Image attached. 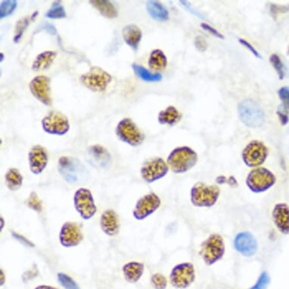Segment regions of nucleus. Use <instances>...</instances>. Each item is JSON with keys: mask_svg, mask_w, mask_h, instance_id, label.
<instances>
[{"mask_svg": "<svg viewBox=\"0 0 289 289\" xmlns=\"http://www.w3.org/2000/svg\"><path fill=\"white\" fill-rule=\"evenodd\" d=\"M1 223H2V225H1V229H0V230H1V231H2L3 228H4V218H1Z\"/></svg>", "mask_w": 289, "mask_h": 289, "instance_id": "49", "label": "nucleus"}, {"mask_svg": "<svg viewBox=\"0 0 289 289\" xmlns=\"http://www.w3.org/2000/svg\"><path fill=\"white\" fill-rule=\"evenodd\" d=\"M50 81L46 76H37L31 80L29 86L33 95L46 106L52 105Z\"/></svg>", "mask_w": 289, "mask_h": 289, "instance_id": "16", "label": "nucleus"}, {"mask_svg": "<svg viewBox=\"0 0 289 289\" xmlns=\"http://www.w3.org/2000/svg\"><path fill=\"white\" fill-rule=\"evenodd\" d=\"M182 118L180 112L174 106H168L160 112L158 122L162 125L173 126L177 124Z\"/></svg>", "mask_w": 289, "mask_h": 289, "instance_id": "25", "label": "nucleus"}, {"mask_svg": "<svg viewBox=\"0 0 289 289\" xmlns=\"http://www.w3.org/2000/svg\"><path fill=\"white\" fill-rule=\"evenodd\" d=\"M89 4L98 10L99 13L107 18V19H115L118 16V11L115 6L110 2L106 0H94L90 1Z\"/></svg>", "mask_w": 289, "mask_h": 289, "instance_id": "27", "label": "nucleus"}, {"mask_svg": "<svg viewBox=\"0 0 289 289\" xmlns=\"http://www.w3.org/2000/svg\"><path fill=\"white\" fill-rule=\"evenodd\" d=\"M112 79V76L101 67H92L89 71L80 77V82L90 90L103 92L106 90Z\"/></svg>", "mask_w": 289, "mask_h": 289, "instance_id": "12", "label": "nucleus"}, {"mask_svg": "<svg viewBox=\"0 0 289 289\" xmlns=\"http://www.w3.org/2000/svg\"><path fill=\"white\" fill-rule=\"evenodd\" d=\"M220 196L221 189L219 187L199 182L191 187L190 201L191 205L196 208H209L217 204Z\"/></svg>", "mask_w": 289, "mask_h": 289, "instance_id": "3", "label": "nucleus"}, {"mask_svg": "<svg viewBox=\"0 0 289 289\" xmlns=\"http://www.w3.org/2000/svg\"><path fill=\"white\" fill-rule=\"evenodd\" d=\"M199 161L196 151L188 146L175 148L169 154L167 163L169 169L176 174H182L195 167Z\"/></svg>", "mask_w": 289, "mask_h": 289, "instance_id": "1", "label": "nucleus"}, {"mask_svg": "<svg viewBox=\"0 0 289 289\" xmlns=\"http://www.w3.org/2000/svg\"><path fill=\"white\" fill-rule=\"evenodd\" d=\"M272 221L281 234H289V206L287 204L278 203L272 211Z\"/></svg>", "mask_w": 289, "mask_h": 289, "instance_id": "20", "label": "nucleus"}, {"mask_svg": "<svg viewBox=\"0 0 289 289\" xmlns=\"http://www.w3.org/2000/svg\"><path fill=\"white\" fill-rule=\"evenodd\" d=\"M225 253L224 238L219 234H212L202 242L199 254L205 264L212 266L222 260Z\"/></svg>", "mask_w": 289, "mask_h": 289, "instance_id": "4", "label": "nucleus"}, {"mask_svg": "<svg viewBox=\"0 0 289 289\" xmlns=\"http://www.w3.org/2000/svg\"><path fill=\"white\" fill-rule=\"evenodd\" d=\"M116 135L120 140L133 147L140 146L145 140L144 133L130 118H124L118 123Z\"/></svg>", "mask_w": 289, "mask_h": 289, "instance_id": "8", "label": "nucleus"}, {"mask_svg": "<svg viewBox=\"0 0 289 289\" xmlns=\"http://www.w3.org/2000/svg\"><path fill=\"white\" fill-rule=\"evenodd\" d=\"M16 8H17V2L15 0L2 1L0 5V17L1 19L8 17L14 13Z\"/></svg>", "mask_w": 289, "mask_h": 289, "instance_id": "32", "label": "nucleus"}, {"mask_svg": "<svg viewBox=\"0 0 289 289\" xmlns=\"http://www.w3.org/2000/svg\"><path fill=\"white\" fill-rule=\"evenodd\" d=\"M12 234H13V237H14L16 240L19 241V242H21L22 245H25V246L31 247V248H33V247L34 246V245L32 243V242H30L28 239H27L26 238L24 237V236H22V235L19 234V233H15V232H13Z\"/></svg>", "mask_w": 289, "mask_h": 289, "instance_id": "45", "label": "nucleus"}, {"mask_svg": "<svg viewBox=\"0 0 289 289\" xmlns=\"http://www.w3.org/2000/svg\"><path fill=\"white\" fill-rule=\"evenodd\" d=\"M5 281H6L5 274H4L3 269H1V280H0V282H1V286L4 285V283H5Z\"/></svg>", "mask_w": 289, "mask_h": 289, "instance_id": "48", "label": "nucleus"}, {"mask_svg": "<svg viewBox=\"0 0 289 289\" xmlns=\"http://www.w3.org/2000/svg\"><path fill=\"white\" fill-rule=\"evenodd\" d=\"M269 61L276 71L280 80H283L285 76V68L280 57L276 54H272L269 58Z\"/></svg>", "mask_w": 289, "mask_h": 289, "instance_id": "33", "label": "nucleus"}, {"mask_svg": "<svg viewBox=\"0 0 289 289\" xmlns=\"http://www.w3.org/2000/svg\"><path fill=\"white\" fill-rule=\"evenodd\" d=\"M239 43L242 45V46H245L246 49H248L256 58H260V59H262V56L260 55V54L259 53L258 51L251 44V43H248L247 40H244V39H239Z\"/></svg>", "mask_w": 289, "mask_h": 289, "instance_id": "41", "label": "nucleus"}, {"mask_svg": "<svg viewBox=\"0 0 289 289\" xmlns=\"http://www.w3.org/2000/svg\"><path fill=\"white\" fill-rule=\"evenodd\" d=\"M287 109L281 105L277 111V115H278V118H279L280 122L282 125H286L288 123L289 117L288 113H287Z\"/></svg>", "mask_w": 289, "mask_h": 289, "instance_id": "40", "label": "nucleus"}, {"mask_svg": "<svg viewBox=\"0 0 289 289\" xmlns=\"http://www.w3.org/2000/svg\"><path fill=\"white\" fill-rule=\"evenodd\" d=\"M28 205L30 208L34 210L36 212H41L42 211V202L39 199L37 193L32 191L30 195L28 200Z\"/></svg>", "mask_w": 289, "mask_h": 289, "instance_id": "38", "label": "nucleus"}, {"mask_svg": "<svg viewBox=\"0 0 289 289\" xmlns=\"http://www.w3.org/2000/svg\"><path fill=\"white\" fill-rule=\"evenodd\" d=\"M269 155V149L265 144L258 140L251 141L244 148L242 158L244 164L250 168L260 167Z\"/></svg>", "mask_w": 289, "mask_h": 289, "instance_id": "7", "label": "nucleus"}, {"mask_svg": "<svg viewBox=\"0 0 289 289\" xmlns=\"http://www.w3.org/2000/svg\"><path fill=\"white\" fill-rule=\"evenodd\" d=\"M57 277H58V281H59L60 284L64 288L80 289L77 282L67 274L63 273V272H58Z\"/></svg>", "mask_w": 289, "mask_h": 289, "instance_id": "34", "label": "nucleus"}, {"mask_svg": "<svg viewBox=\"0 0 289 289\" xmlns=\"http://www.w3.org/2000/svg\"><path fill=\"white\" fill-rule=\"evenodd\" d=\"M275 182L276 177L273 173L262 167L252 169L245 179V184L248 189L255 194L268 191L275 185Z\"/></svg>", "mask_w": 289, "mask_h": 289, "instance_id": "5", "label": "nucleus"}, {"mask_svg": "<svg viewBox=\"0 0 289 289\" xmlns=\"http://www.w3.org/2000/svg\"><path fill=\"white\" fill-rule=\"evenodd\" d=\"M0 59H1V61H4V53H3V52H1V53H0Z\"/></svg>", "mask_w": 289, "mask_h": 289, "instance_id": "50", "label": "nucleus"}, {"mask_svg": "<svg viewBox=\"0 0 289 289\" xmlns=\"http://www.w3.org/2000/svg\"><path fill=\"white\" fill-rule=\"evenodd\" d=\"M146 10L149 16L158 22H165L169 19V13L167 9L158 1H148Z\"/></svg>", "mask_w": 289, "mask_h": 289, "instance_id": "24", "label": "nucleus"}, {"mask_svg": "<svg viewBox=\"0 0 289 289\" xmlns=\"http://www.w3.org/2000/svg\"><path fill=\"white\" fill-rule=\"evenodd\" d=\"M132 67L136 76L144 81L158 82L162 80V75L159 73H152L139 64H133Z\"/></svg>", "mask_w": 289, "mask_h": 289, "instance_id": "30", "label": "nucleus"}, {"mask_svg": "<svg viewBox=\"0 0 289 289\" xmlns=\"http://www.w3.org/2000/svg\"><path fill=\"white\" fill-rule=\"evenodd\" d=\"M167 65V59L165 54L161 49H155L151 52L149 59V66L153 71H161Z\"/></svg>", "mask_w": 289, "mask_h": 289, "instance_id": "28", "label": "nucleus"}, {"mask_svg": "<svg viewBox=\"0 0 289 289\" xmlns=\"http://www.w3.org/2000/svg\"><path fill=\"white\" fill-rule=\"evenodd\" d=\"M161 205V200L158 195L148 193L141 197L136 202L133 211V218L136 221H144L156 212Z\"/></svg>", "mask_w": 289, "mask_h": 289, "instance_id": "13", "label": "nucleus"}, {"mask_svg": "<svg viewBox=\"0 0 289 289\" xmlns=\"http://www.w3.org/2000/svg\"><path fill=\"white\" fill-rule=\"evenodd\" d=\"M46 16L51 19H64L66 17L65 10L59 2H55L46 13Z\"/></svg>", "mask_w": 289, "mask_h": 289, "instance_id": "31", "label": "nucleus"}, {"mask_svg": "<svg viewBox=\"0 0 289 289\" xmlns=\"http://www.w3.org/2000/svg\"><path fill=\"white\" fill-rule=\"evenodd\" d=\"M239 119L246 127L258 128L265 122V114L263 109L254 100H245L238 106Z\"/></svg>", "mask_w": 289, "mask_h": 289, "instance_id": "6", "label": "nucleus"}, {"mask_svg": "<svg viewBox=\"0 0 289 289\" xmlns=\"http://www.w3.org/2000/svg\"><path fill=\"white\" fill-rule=\"evenodd\" d=\"M287 54H288L289 55V45H288V48H287Z\"/></svg>", "mask_w": 289, "mask_h": 289, "instance_id": "51", "label": "nucleus"}, {"mask_svg": "<svg viewBox=\"0 0 289 289\" xmlns=\"http://www.w3.org/2000/svg\"><path fill=\"white\" fill-rule=\"evenodd\" d=\"M59 242L66 248L78 246L83 239L80 225L75 222H66L63 224L59 232Z\"/></svg>", "mask_w": 289, "mask_h": 289, "instance_id": "15", "label": "nucleus"}, {"mask_svg": "<svg viewBox=\"0 0 289 289\" xmlns=\"http://www.w3.org/2000/svg\"><path fill=\"white\" fill-rule=\"evenodd\" d=\"M122 35L125 43L133 50H137L142 37V31L139 27L135 25L124 27L122 31Z\"/></svg>", "mask_w": 289, "mask_h": 289, "instance_id": "23", "label": "nucleus"}, {"mask_svg": "<svg viewBox=\"0 0 289 289\" xmlns=\"http://www.w3.org/2000/svg\"><path fill=\"white\" fill-rule=\"evenodd\" d=\"M100 227L106 236L113 237L120 230V219L118 214L113 210H107L102 214Z\"/></svg>", "mask_w": 289, "mask_h": 289, "instance_id": "21", "label": "nucleus"}, {"mask_svg": "<svg viewBox=\"0 0 289 289\" xmlns=\"http://www.w3.org/2000/svg\"><path fill=\"white\" fill-rule=\"evenodd\" d=\"M30 24V19L28 18H24L17 22L16 28V35L14 37L15 43H18L23 35L26 28Z\"/></svg>", "mask_w": 289, "mask_h": 289, "instance_id": "35", "label": "nucleus"}, {"mask_svg": "<svg viewBox=\"0 0 289 289\" xmlns=\"http://www.w3.org/2000/svg\"><path fill=\"white\" fill-rule=\"evenodd\" d=\"M57 53L53 51H46L37 55L33 63L32 70L34 71L46 70L50 67L56 57Z\"/></svg>", "mask_w": 289, "mask_h": 289, "instance_id": "26", "label": "nucleus"}, {"mask_svg": "<svg viewBox=\"0 0 289 289\" xmlns=\"http://www.w3.org/2000/svg\"><path fill=\"white\" fill-rule=\"evenodd\" d=\"M30 170L31 173L39 175L43 173L48 164V154L41 146H35L28 154Z\"/></svg>", "mask_w": 289, "mask_h": 289, "instance_id": "19", "label": "nucleus"}, {"mask_svg": "<svg viewBox=\"0 0 289 289\" xmlns=\"http://www.w3.org/2000/svg\"><path fill=\"white\" fill-rule=\"evenodd\" d=\"M270 282V277L266 272H263L251 289H266Z\"/></svg>", "mask_w": 289, "mask_h": 289, "instance_id": "37", "label": "nucleus"}, {"mask_svg": "<svg viewBox=\"0 0 289 289\" xmlns=\"http://www.w3.org/2000/svg\"><path fill=\"white\" fill-rule=\"evenodd\" d=\"M43 28L46 30V31H47L48 32L52 34V35H55L57 33L55 27H54L53 25H50V24H45V25H43Z\"/></svg>", "mask_w": 289, "mask_h": 289, "instance_id": "46", "label": "nucleus"}, {"mask_svg": "<svg viewBox=\"0 0 289 289\" xmlns=\"http://www.w3.org/2000/svg\"><path fill=\"white\" fill-rule=\"evenodd\" d=\"M278 97L282 102V106L289 110V87H281L278 92Z\"/></svg>", "mask_w": 289, "mask_h": 289, "instance_id": "39", "label": "nucleus"}, {"mask_svg": "<svg viewBox=\"0 0 289 289\" xmlns=\"http://www.w3.org/2000/svg\"><path fill=\"white\" fill-rule=\"evenodd\" d=\"M201 27H202L205 31H208L209 34H212L214 37H218V38L219 39H222V40L224 39V36H223L218 30L213 28L211 25H208V24L206 23H202V25H201Z\"/></svg>", "mask_w": 289, "mask_h": 289, "instance_id": "44", "label": "nucleus"}, {"mask_svg": "<svg viewBox=\"0 0 289 289\" xmlns=\"http://www.w3.org/2000/svg\"><path fill=\"white\" fill-rule=\"evenodd\" d=\"M6 185L10 191H16L22 188L23 176L16 168H10L6 173Z\"/></svg>", "mask_w": 289, "mask_h": 289, "instance_id": "29", "label": "nucleus"}, {"mask_svg": "<svg viewBox=\"0 0 289 289\" xmlns=\"http://www.w3.org/2000/svg\"><path fill=\"white\" fill-rule=\"evenodd\" d=\"M195 46L199 52H205L208 48V43L204 37L199 36L195 40Z\"/></svg>", "mask_w": 289, "mask_h": 289, "instance_id": "42", "label": "nucleus"}, {"mask_svg": "<svg viewBox=\"0 0 289 289\" xmlns=\"http://www.w3.org/2000/svg\"><path fill=\"white\" fill-rule=\"evenodd\" d=\"M42 126L46 133L57 136H64L70 130L67 117L56 111L49 112L42 120Z\"/></svg>", "mask_w": 289, "mask_h": 289, "instance_id": "14", "label": "nucleus"}, {"mask_svg": "<svg viewBox=\"0 0 289 289\" xmlns=\"http://www.w3.org/2000/svg\"><path fill=\"white\" fill-rule=\"evenodd\" d=\"M37 274H38V269H37V266H33L32 269L27 271V272L24 273L23 276H22V279H23L24 282H28L30 280L36 278Z\"/></svg>", "mask_w": 289, "mask_h": 289, "instance_id": "43", "label": "nucleus"}, {"mask_svg": "<svg viewBox=\"0 0 289 289\" xmlns=\"http://www.w3.org/2000/svg\"><path fill=\"white\" fill-rule=\"evenodd\" d=\"M58 170L63 179L70 184L83 183L87 179L89 174L81 161L74 157L60 158Z\"/></svg>", "mask_w": 289, "mask_h": 289, "instance_id": "2", "label": "nucleus"}, {"mask_svg": "<svg viewBox=\"0 0 289 289\" xmlns=\"http://www.w3.org/2000/svg\"><path fill=\"white\" fill-rule=\"evenodd\" d=\"M89 163L93 167L100 169H106L112 164V157L109 151L100 145L89 146L86 151Z\"/></svg>", "mask_w": 289, "mask_h": 289, "instance_id": "18", "label": "nucleus"}, {"mask_svg": "<svg viewBox=\"0 0 289 289\" xmlns=\"http://www.w3.org/2000/svg\"><path fill=\"white\" fill-rule=\"evenodd\" d=\"M169 171L167 163L160 157L149 158L141 167L142 179L147 183H153L164 178Z\"/></svg>", "mask_w": 289, "mask_h": 289, "instance_id": "10", "label": "nucleus"}, {"mask_svg": "<svg viewBox=\"0 0 289 289\" xmlns=\"http://www.w3.org/2000/svg\"><path fill=\"white\" fill-rule=\"evenodd\" d=\"M145 266L140 262H129L122 267L124 278L127 282L135 284L139 281L144 273Z\"/></svg>", "mask_w": 289, "mask_h": 289, "instance_id": "22", "label": "nucleus"}, {"mask_svg": "<svg viewBox=\"0 0 289 289\" xmlns=\"http://www.w3.org/2000/svg\"><path fill=\"white\" fill-rule=\"evenodd\" d=\"M151 283L155 289H166L167 286V278L161 273H155L151 278Z\"/></svg>", "mask_w": 289, "mask_h": 289, "instance_id": "36", "label": "nucleus"}, {"mask_svg": "<svg viewBox=\"0 0 289 289\" xmlns=\"http://www.w3.org/2000/svg\"><path fill=\"white\" fill-rule=\"evenodd\" d=\"M170 280L176 288L185 289L189 287L196 280L194 265L188 262L176 265L170 272Z\"/></svg>", "mask_w": 289, "mask_h": 289, "instance_id": "11", "label": "nucleus"}, {"mask_svg": "<svg viewBox=\"0 0 289 289\" xmlns=\"http://www.w3.org/2000/svg\"><path fill=\"white\" fill-rule=\"evenodd\" d=\"M34 289H58L57 287H52L50 285H46V284H42V285H38Z\"/></svg>", "mask_w": 289, "mask_h": 289, "instance_id": "47", "label": "nucleus"}, {"mask_svg": "<svg viewBox=\"0 0 289 289\" xmlns=\"http://www.w3.org/2000/svg\"><path fill=\"white\" fill-rule=\"evenodd\" d=\"M233 245L236 251L245 257H253L258 250L257 239L250 232L238 233L235 236Z\"/></svg>", "mask_w": 289, "mask_h": 289, "instance_id": "17", "label": "nucleus"}, {"mask_svg": "<svg viewBox=\"0 0 289 289\" xmlns=\"http://www.w3.org/2000/svg\"><path fill=\"white\" fill-rule=\"evenodd\" d=\"M74 206L82 219L89 221L95 216L97 211L95 200L90 190L80 188L74 195Z\"/></svg>", "mask_w": 289, "mask_h": 289, "instance_id": "9", "label": "nucleus"}]
</instances>
